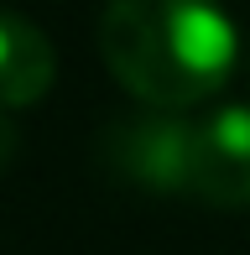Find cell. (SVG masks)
Returning a JSON list of instances; mask_svg holds the SVG:
<instances>
[{
	"mask_svg": "<svg viewBox=\"0 0 250 255\" xmlns=\"http://www.w3.org/2000/svg\"><path fill=\"white\" fill-rule=\"evenodd\" d=\"M99 57L146 110H188L230 84L240 37L219 0H110Z\"/></svg>",
	"mask_w": 250,
	"mask_h": 255,
	"instance_id": "1",
	"label": "cell"
},
{
	"mask_svg": "<svg viewBox=\"0 0 250 255\" xmlns=\"http://www.w3.org/2000/svg\"><path fill=\"white\" fill-rule=\"evenodd\" d=\"M188 193L209 208H250V104H224L198 120Z\"/></svg>",
	"mask_w": 250,
	"mask_h": 255,
	"instance_id": "3",
	"label": "cell"
},
{
	"mask_svg": "<svg viewBox=\"0 0 250 255\" xmlns=\"http://www.w3.org/2000/svg\"><path fill=\"white\" fill-rule=\"evenodd\" d=\"M16 161V125H10V115L0 110V172Z\"/></svg>",
	"mask_w": 250,
	"mask_h": 255,
	"instance_id": "5",
	"label": "cell"
},
{
	"mask_svg": "<svg viewBox=\"0 0 250 255\" xmlns=\"http://www.w3.org/2000/svg\"><path fill=\"white\" fill-rule=\"evenodd\" d=\"M58 78V52L47 31L16 10H0V110L37 104Z\"/></svg>",
	"mask_w": 250,
	"mask_h": 255,
	"instance_id": "4",
	"label": "cell"
},
{
	"mask_svg": "<svg viewBox=\"0 0 250 255\" xmlns=\"http://www.w3.org/2000/svg\"><path fill=\"white\" fill-rule=\"evenodd\" d=\"M193 135H198V125L183 120L177 110L120 115L99 130V167L141 193H188Z\"/></svg>",
	"mask_w": 250,
	"mask_h": 255,
	"instance_id": "2",
	"label": "cell"
}]
</instances>
